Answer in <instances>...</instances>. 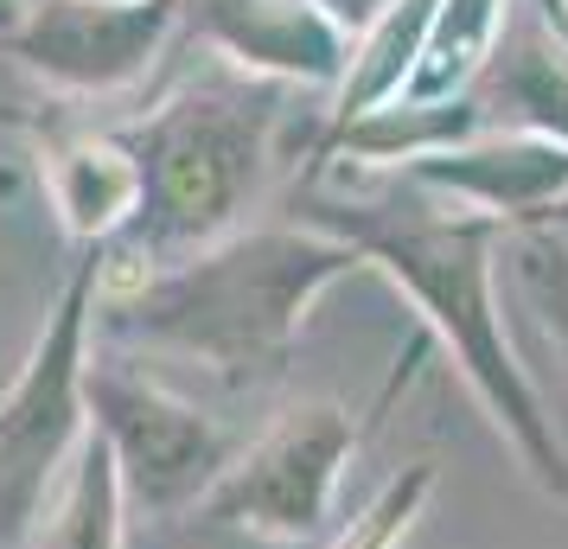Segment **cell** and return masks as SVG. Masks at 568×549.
<instances>
[{
  "instance_id": "1",
  "label": "cell",
  "mask_w": 568,
  "mask_h": 549,
  "mask_svg": "<svg viewBox=\"0 0 568 549\" xmlns=\"http://www.w3.org/2000/svg\"><path fill=\"white\" fill-rule=\"evenodd\" d=\"M352 268H364L358 250L313 224L236 231L160 268L141 250H129L115 256V268L103 262L97 314L109 333L199 358L224 384H262L287 370L307 307Z\"/></svg>"
},
{
  "instance_id": "2",
  "label": "cell",
  "mask_w": 568,
  "mask_h": 549,
  "mask_svg": "<svg viewBox=\"0 0 568 549\" xmlns=\"http://www.w3.org/2000/svg\"><path fill=\"white\" fill-rule=\"evenodd\" d=\"M313 231L345 236L371 268H384L409 294L422 326L447 345L466 390L517 447L537 492L568 505V447L542 409L530 370L517 365L505 319H498V243L505 224L479 211H403V205H352V199H313Z\"/></svg>"
},
{
  "instance_id": "3",
  "label": "cell",
  "mask_w": 568,
  "mask_h": 549,
  "mask_svg": "<svg viewBox=\"0 0 568 549\" xmlns=\"http://www.w3.org/2000/svg\"><path fill=\"white\" fill-rule=\"evenodd\" d=\"M275 129H282V90L262 78L185 83L154 115L122 129L148 180L141 217L129 231L141 256L180 262L236 236V217L256 205L275 173Z\"/></svg>"
},
{
  "instance_id": "4",
  "label": "cell",
  "mask_w": 568,
  "mask_h": 549,
  "mask_svg": "<svg viewBox=\"0 0 568 549\" xmlns=\"http://www.w3.org/2000/svg\"><path fill=\"white\" fill-rule=\"evenodd\" d=\"M103 288V250H83L71 282L58 294L45 333L32 339L20 377L0 396V549L39 537L52 498L71 479V460L90 441V319Z\"/></svg>"
},
{
  "instance_id": "5",
  "label": "cell",
  "mask_w": 568,
  "mask_h": 549,
  "mask_svg": "<svg viewBox=\"0 0 568 549\" xmlns=\"http://www.w3.org/2000/svg\"><path fill=\"white\" fill-rule=\"evenodd\" d=\"M83 396H90V428L115 454L122 492L141 511H154V518L192 511L231 472L236 454L224 441V428L199 403H185L180 390H166L160 377H148V370L90 365Z\"/></svg>"
},
{
  "instance_id": "6",
  "label": "cell",
  "mask_w": 568,
  "mask_h": 549,
  "mask_svg": "<svg viewBox=\"0 0 568 549\" xmlns=\"http://www.w3.org/2000/svg\"><path fill=\"white\" fill-rule=\"evenodd\" d=\"M358 454V421L338 403H294L231 460L199 505L205 523H231L268 543H301L333 511L338 472Z\"/></svg>"
},
{
  "instance_id": "7",
  "label": "cell",
  "mask_w": 568,
  "mask_h": 549,
  "mask_svg": "<svg viewBox=\"0 0 568 549\" xmlns=\"http://www.w3.org/2000/svg\"><path fill=\"white\" fill-rule=\"evenodd\" d=\"M180 0H32L7 52L58 90H129L148 78Z\"/></svg>"
},
{
  "instance_id": "8",
  "label": "cell",
  "mask_w": 568,
  "mask_h": 549,
  "mask_svg": "<svg viewBox=\"0 0 568 549\" xmlns=\"http://www.w3.org/2000/svg\"><path fill=\"white\" fill-rule=\"evenodd\" d=\"M403 180L422 192H440L454 205L517 224V217H542V211L568 199V141L549 134H473L460 148H440L403 166Z\"/></svg>"
},
{
  "instance_id": "9",
  "label": "cell",
  "mask_w": 568,
  "mask_h": 549,
  "mask_svg": "<svg viewBox=\"0 0 568 549\" xmlns=\"http://www.w3.org/2000/svg\"><path fill=\"white\" fill-rule=\"evenodd\" d=\"M199 27L250 78L345 83L352 71V39L313 0H199Z\"/></svg>"
},
{
  "instance_id": "10",
  "label": "cell",
  "mask_w": 568,
  "mask_h": 549,
  "mask_svg": "<svg viewBox=\"0 0 568 549\" xmlns=\"http://www.w3.org/2000/svg\"><path fill=\"white\" fill-rule=\"evenodd\" d=\"M473 109L486 134H549L568 141V45L542 20H511L473 78Z\"/></svg>"
},
{
  "instance_id": "11",
  "label": "cell",
  "mask_w": 568,
  "mask_h": 549,
  "mask_svg": "<svg viewBox=\"0 0 568 549\" xmlns=\"http://www.w3.org/2000/svg\"><path fill=\"white\" fill-rule=\"evenodd\" d=\"M45 192H52L64 231L83 250H103L109 236L134 231L148 180L122 134H64L45 148Z\"/></svg>"
},
{
  "instance_id": "12",
  "label": "cell",
  "mask_w": 568,
  "mask_h": 549,
  "mask_svg": "<svg viewBox=\"0 0 568 549\" xmlns=\"http://www.w3.org/2000/svg\"><path fill=\"white\" fill-rule=\"evenodd\" d=\"M122 518H129V492H122L115 454L90 428V441L71 460V479L52 498V511L39 523L32 549H122Z\"/></svg>"
},
{
  "instance_id": "13",
  "label": "cell",
  "mask_w": 568,
  "mask_h": 549,
  "mask_svg": "<svg viewBox=\"0 0 568 549\" xmlns=\"http://www.w3.org/2000/svg\"><path fill=\"white\" fill-rule=\"evenodd\" d=\"M498 32H505V0H440L422 64H415L409 90L396 103H454V96H466L473 78L486 71Z\"/></svg>"
},
{
  "instance_id": "14",
  "label": "cell",
  "mask_w": 568,
  "mask_h": 549,
  "mask_svg": "<svg viewBox=\"0 0 568 549\" xmlns=\"http://www.w3.org/2000/svg\"><path fill=\"white\" fill-rule=\"evenodd\" d=\"M511 275H517V288H524L542 339L562 358V377H568V236L542 231V224L537 231H517L511 236Z\"/></svg>"
},
{
  "instance_id": "15",
  "label": "cell",
  "mask_w": 568,
  "mask_h": 549,
  "mask_svg": "<svg viewBox=\"0 0 568 549\" xmlns=\"http://www.w3.org/2000/svg\"><path fill=\"white\" fill-rule=\"evenodd\" d=\"M428 498H435V460H415V467L396 472V479H389L384 492L371 498L326 549H396L415 530V518H422Z\"/></svg>"
},
{
  "instance_id": "16",
  "label": "cell",
  "mask_w": 568,
  "mask_h": 549,
  "mask_svg": "<svg viewBox=\"0 0 568 549\" xmlns=\"http://www.w3.org/2000/svg\"><path fill=\"white\" fill-rule=\"evenodd\" d=\"M313 7H320V13H326L345 39H364V32H371L389 7H396V0H313Z\"/></svg>"
},
{
  "instance_id": "17",
  "label": "cell",
  "mask_w": 568,
  "mask_h": 549,
  "mask_svg": "<svg viewBox=\"0 0 568 549\" xmlns=\"http://www.w3.org/2000/svg\"><path fill=\"white\" fill-rule=\"evenodd\" d=\"M27 7H32V0H0V45H7L13 32H20V20H27Z\"/></svg>"
},
{
  "instance_id": "18",
  "label": "cell",
  "mask_w": 568,
  "mask_h": 549,
  "mask_svg": "<svg viewBox=\"0 0 568 549\" xmlns=\"http://www.w3.org/2000/svg\"><path fill=\"white\" fill-rule=\"evenodd\" d=\"M13 185H20V173H13V166L0 160V199H13Z\"/></svg>"
}]
</instances>
